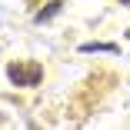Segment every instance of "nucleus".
<instances>
[{"mask_svg":"<svg viewBox=\"0 0 130 130\" xmlns=\"http://www.w3.org/2000/svg\"><path fill=\"white\" fill-rule=\"evenodd\" d=\"M7 77H10L17 87H37L40 77H43V67L34 63V60H30V63H20V60H17V63L7 67Z\"/></svg>","mask_w":130,"mask_h":130,"instance_id":"1","label":"nucleus"},{"mask_svg":"<svg viewBox=\"0 0 130 130\" xmlns=\"http://www.w3.org/2000/svg\"><path fill=\"white\" fill-rule=\"evenodd\" d=\"M80 50H84V54H117L113 43H84Z\"/></svg>","mask_w":130,"mask_h":130,"instance_id":"2","label":"nucleus"},{"mask_svg":"<svg viewBox=\"0 0 130 130\" xmlns=\"http://www.w3.org/2000/svg\"><path fill=\"white\" fill-rule=\"evenodd\" d=\"M60 7H63L60 0H54V4H47V10H40V13H37V23H43V20H50V17H54V13H57Z\"/></svg>","mask_w":130,"mask_h":130,"instance_id":"3","label":"nucleus"},{"mask_svg":"<svg viewBox=\"0 0 130 130\" xmlns=\"http://www.w3.org/2000/svg\"><path fill=\"white\" fill-rule=\"evenodd\" d=\"M120 4H130V0H120Z\"/></svg>","mask_w":130,"mask_h":130,"instance_id":"4","label":"nucleus"}]
</instances>
